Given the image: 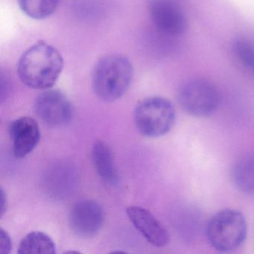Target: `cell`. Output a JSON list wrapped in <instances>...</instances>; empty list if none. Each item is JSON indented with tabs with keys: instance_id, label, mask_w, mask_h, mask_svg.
I'll list each match as a JSON object with an SVG mask.
<instances>
[{
	"instance_id": "6da1fadb",
	"label": "cell",
	"mask_w": 254,
	"mask_h": 254,
	"mask_svg": "<svg viewBox=\"0 0 254 254\" xmlns=\"http://www.w3.org/2000/svg\"><path fill=\"white\" fill-rule=\"evenodd\" d=\"M64 69V59L53 46L40 41L29 47L20 57L17 74L20 81L34 90L51 89Z\"/></svg>"
},
{
	"instance_id": "52a82bcc",
	"label": "cell",
	"mask_w": 254,
	"mask_h": 254,
	"mask_svg": "<svg viewBox=\"0 0 254 254\" xmlns=\"http://www.w3.org/2000/svg\"><path fill=\"white\" fill-rule=\"evenodd\" d=\"M35 114L51 127H62L71 121L73 108L66 95L57 90H46L35 99Z\"/></svg>"
},
{
	"instance_id": "5bb4252c",
	"label": "cell",
	"mask_w": 254,
	"mask_h": 254,
	"mask_svg": "<svg viewBox=\"0 0 254 254\" xmlns=\"http://www.w3.org/2000/svg\"><path fill=\"white\" fill-rule=\"evenodd\" d=\"M25 14L34 20H44L54 14L59 0H17Z\"/></svg>"
},
{
	"instance_id": "8fae6325",
	"label": "cell",
	"mask_w": 254,
	"mask_h": 254,
	"mask_svg": "<svg viewBox=\"0 0 254 254\" xmlns=\"http://www.w3.org/2000/svg\"><path fill=\"white\" fill-rule=\"evenodd\" d=\"M92 160L101 179L110 185L119 184V175L114 164L112 151L102 141H96L92 148Z\"/></svg>"
},
{
	"instance_id": "2e32d148",
	"label": "cell",
	"mask_w": 254,
	"mask_h": 254,
	"mask_svg": "<svg viewBox=\"0 0 254 254\" xmlns=\"http://www.w3.org/2000/svg\"><path fill=\"white\" fill-rule=\"evenodd\" d=\"M1 253L9 254L11 251V240L8 233L3 229L1 228Z\"/></svg>"
},
{
	"instance_id": "7a4b0ae2",
	"label": "cell",
	"mask_w": 254,
	"mask_h": 254,
	"mask_svg": "<svg viewBox=\"0 0 254 254\" xmlns=\"http://www.w3.org/2000/svg\"><path fill=\"white\" fill-rule=\"evenodd\" d=\"M133 77V66L127 57L120 54L108 55L101 58L93 68V92L101 100L114 102L127 92Z\"/></svg>"
},
{
	"instance_id": "277c9868",
	"label": "cell",
	"mask_w": 254,
	"mask_h": 254,
	"mask_svg": "<svg viewBox=\"0 0 254 254\" xmlns=\"http://www.w3.org/2000/svg\"><path fill=\"white\" fill-rule=\"evenodd\" d=\"M175 118L173 104L160 96L144 99L134 111L136 128L147 137H160L169 133L175 124Z\"/></svg>"
},
{
	"instance_id": "9c48e42d",
	"label": "cell",
	"mask_w": 254,
	"mask_h": 254,
	"mask_svg": "<svg viewBox=\"0 0 254 254\" xmlns=\"http://www.w3.org/2000/svg\"><path fill=\"white\" fill-rule=\"evenodd\" d=\"M126 213L130 222L148 243L157 248H163L169 243L170 236L167 230L148 209L132 206L127 208Z\"/></svg>"
},
{
	"instance_id": "5b68a950",
	"label": "cell",
	"mask_w": 254,
	"mask_h": 254,
	"mask_svg": "<svg viewBox=\"0 0 254 254\" xmlns=\"http://www.w3.org/2000/svg\"><path fill=\"white\" fill-rule=\"evenodd\" d=\"M219 92L208 80L194 78L184 83L178 93L181 108L191 116L197 117L212 115L219 106Z\"/></svg>"
},
{
	"instance_id": "30bf717a",
	"label": "cell",
	"mask_w": 254,
	"mask_h": 254,
	"mask_svg": "<svg viewBox=\"0 0 254 254\" xmlns=\"http://www.w3.org/2000/svg\"><path fill=\"white\" fill-rule=\"evenodd\" d=\"M13 152L17 158H23L34 151L41 139L39 126L34 119L23 117L10 125Z\"/></svg>"
},
{
	"instance_id": "7c38bea8",
	"label": "cell",
	"mask_w": 254,
	"mask_h": 254,
	"mask_svg": "<svg viewBox=\"0 0 254 254\" xmlns=\"http://www.w3.org/2000/svg\"><path fill=\"white\" fill-rule=\"evenodd\" d=\"M17 253L54 254L56 253V245L49 235L43 232L33 231L22 239Z\"/></svg>"
},
{
	"instance_id": "9a60e30c",
	"label": "cell",
	"mask_w": 254,
	"mask_h": 254,
	"mask_svg": "<svg viewBox=\"0 0 254 254\" xmlns=\"http://www.w3.org/2000/svg\"><path fill=\"white\" fill-rule=\"evenodd\" d=\"M233 51L241 64L254 75V47L245 39H236Z\"/></svg>"
},
{
	"instance_id": "ba28073f",
	"label": "cell",
	"mask_w": 254,
	"mask_h": 254,
	"mask_svg": "<svg viewBox=\"0 0 254 254\" xmlns=\"http://www.w3.org/2000/svg\"><path fill=\"white\" fill-rule=\"evenodd\" d=\"M105 218V211L100 203L93 200H81L71 209L69 224L77 236L90 238L99 233Z\"/></svg>"
},
{
	"instance_id": "4fadbf2b",
	"label": "cell",
	"mask_w": 254,
	"mask_h": 254,
	"mask_svg": "<svg viewBox=\"0 0 254 254\" xmlns=\"http://www.w3.org/2000/svg\"><path fill=\"white\" fill-rule=\"evenodd\" d=\"M232 178L241 191L254 194V157H246L239 160L233 167Z\"/></svg>"
},
{
	"instance_id": "8992f818",
	"label": "cell",
	"mask_w": 254,
	"mask_h": 254,
	"mask_svg": "<svg viewBox=\"0 0 254 254\" xmlns=\"http://www.w3.org/2000/svg\"><path fill=\"white\" fill-rule=\"evenodd\" d=\"M148 11L154 27L165 36L175 38L187 30V17L175 0H149Z\"/></svg>"
},
{
	"instance_id": "e0dca14e",
	"label": "cell",
	"mask_w": 254,
	"mask_h": 254,
	"mask_svg": "<svg viewBox=\"0 0 254 254\" xmlns=\"http://www.w3.org/2000/svg\"><path fill=\"white\" fill-rule=\"evenodd\" d=\"M5 202H6V197H5L4 190H2V209H1V213H2V215H3L4 212H5V207H6V204L5 203Z\"/></svg>"
},
{
	"instance_id": "3957f363",
	"label": "cell",
	"mask_w": 254,
	"mask_h": 254,
	"mask_svg": "<svg viewBox=\"0 0 254 254\" xmlns=\"http://www.w3.org/2000/svg\"><path fill=\"white\" fill-rule=\"evenodd\" d=\"M248 233L246 218L240 211H218L206 224V235L211 246L220 252H230L241 246Z\"/></svg>"
}]
</instances>
